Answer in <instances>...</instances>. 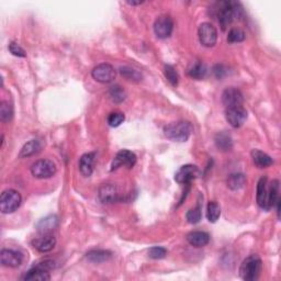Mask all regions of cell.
I'll return each mask as SVG.
<instances>
[{"label": "cell", "instance_id": "obj_1", "mask_svg": "<svg viewBox=\"0 0 281 281\" xmlns=\"http://www.w3.org/2000/svg\"><path fill=\"white\" fill-rule=\"evenodd\" d=\"M194 131L193 124L187 121H179L166 125L164 129L167 139L174 142H186Z\"/></svg>", "mask_w": 281, "mask_h": 281}, {"label": "cell", "instance_id": "obj_2", "mask_svg": "<svg viewBox=\"0 0 281 281\" xmlns=\"http://www.w3.org/2000/svg\"><path fill=\"white\" fill-rule=\"evenodd\" d=\"M262 262L258 255H250L244 259L240 267V276L245 281H255L259 278Z\"/></svg>", "mask_w": 281, "mask_h": 281}, {"label": "cell", "instance_id": "obj_3", "mask_svg": "<svg viewBox=\"0 0 281 281\" xmlns=\"http://www.w3.org/2000/svg\"><path fill=\"white\" fill-rule=\"evenodd\" d=\"M56 267L55 261L52 259H45L38 262L25 274L23 280L28 281H49L51 280L50 271Z\"/></svg>", "mask_w": 281, "mask_h": 281}, {"label": "cell", "instance_id": "obj_4", "mask_svg": "<svg viewBox=\"0 0 281 281\" xmlns=\"http://www.w3.org/2000/svg\"><path fill=\"white\" fill-rule=\"evenodd\" d=\"M22 197L19 191L15 189L5 190L0 197V210L4 214H10L20 208Z\"/></svg>", "mask_w": 281, "mask_h": 281}, {"label": "cell", "instance_id": "obj_5", "mask_svg": "<svg viewBox=\"0 0 281 281\" xmlns=\"http://www.w3.org/2000/svg\"><path fill=\"white\" fill-rule=\"evenodd\" d=\"M215 11H217V17L221 28L223 31H226V29L235 18L234 2H220L215 4Z\"/></svg>", "mask_w": 281, "mask_h": 281}, {"label": "cell", "instance_id": "obj_6", "mask_svg": "<svg viewBox=\"0 0 281 281\" xmlns=\"http://www.w3.org/2000/svg\"><path fill=\"white\" fill-rule=\"evenodd\" d=\"M31 174L39 179L51 178L56 174V165L51 159H39L32 164Z\"/></svg>", "mask_w": 281, "mask_h": 281}, {"label": "cell", "instance_id": "obj_7", "mask_svg": "<svg viewBox=\"0 0 281 281\" xmlns=\"http://www.w3.org/2000/svg\"><path fill=\"white\" fill-rule=\"evenodd\" d=\"M225 118L231 127L241 128L247 119V111L243 106L228 107L225 110Z\"/></svg>", "mask_w": 281, "mask_h": 281}, {"label": "cell", "instance_id": "obj_8", "mask_svg": "<svg viewBox=\"0 0 281 281\" xmlns=\"http://www.w3.org/2000/svg\"><path fill=\"white\" fill-rule=\"evenodd\" d=\"M200 43L206 47H213L218 42V30L211 23L205 22L198 30Z\"/></svg>", "mask_w": 281, "mask_h": 281}, {"label": "cell", "instance_id": "obj_9", "mask_svg": "<svg viewBox=\"0 0 281 281\" xmlns=\"http://www.w3.org/2000/svg\"><path fill=\"white\" fill-rule=\"evenodd\" d=\"M116 69L110 64H99L98 66H96L92 71L91 76L92 78L101 83H109L116 78Z\"/></svg>", "mask_w": 281, "mask_h": 281}, {"label": "cell", "instance_id": "obj_10", "mask_svg": "<svg viewBox=\"0 0 281 281\" xmlns=\"http://www.w3.org/2000/svg\"><path fill=\"white\" fill-rule=\"evenodd\" d=\"M174 30V21L169 16H160L154 23V32L159 39L169 38Z\"/></svg>", "mask_w": 281, "mask_h": 281}, {"label": "cell", "instance_id": "obj_11", "mask_svg": "<svg viewBox=\"0 0 281 281\" xmlns=\"http://www.w3.org/2000/svg\"><path fill=\"white\" fill-rule=\"evenodd\" d=\"M200 176V170L196 165H183L178 169L175 175V180L179 184H189L194 179Z\"/></svg>", "mask_w": 281, "mask_h": 281}, {"label": "cell", "instance_id": "obj_12", "mask_svg": "<svg viewBox=\"0 0 281 281\" xmlns=\"http://www.w3.org/2000/svg\"><path fill=\"white\" fill-rule=\"evenodd\" d=\"M136 164V155L132 152L128 151V149H122L119 152L116 157L113 158L111 164V171L117 170L122 166H127L128 168H132Z\"/></svg>", "mask_w": 281, "mask_h": 281}, {"label": "cell", "instance_id": "obj_13", "mask_svg": "<svg viewBox=\"0 0 281 281\" xmlns=\"http://www.w3.org/2000/svg\"><path fill=\"white\" fill-rule=\"evenodd\" d=\"M257 203L258 206L264 209L266 211L270 210L269 206V186H268V178L261 177L257 184Z\"/></svg>", "mask_w": 281, "mask_h": 281}, {"label": "cell", "instance_id": "obj_14", "mask_svg": "<svg viewBox=\"0 0 281 281\" xmlns=\"http://www.w3.org/2000/svg\"><path fill=\"white\" fill-rule=\"evenodd\" d=\"M0 261L6 267L17 268L23 262V255L14 249H3L0 253Z\"/></svg>", "mask_w": 281, "mask_h": 281}, {"label": "cell", "instance_id": "obj_15", "mask_svg": "<svg viewBox=\"0 0 281 281\" xmlns=\"http://www.w3.org/2000/svg\"><path fill=\"white\" fill-rule=\"evenodd\" d=\"M222 101L223 104L228 107H234V106H242L244 97L243 93L235 87H229L226 88L222 93Z\"/></svg>", "mask_w": 281, "mask_h": 281}, {"label": "cell", "instance_id": "obj_16", "mask_svg": "<svg viewBox=\"0 0 281 281\" xmlns=\"http://www.w3.org/2000/svg\"><path fill=\"white\" fill-rule=\"evenodd\" d=\"M99 199L103 203H107V205H110V203H115L119 200V193L118 189L112 183H104L101 184L99 191H98Z\"/></svg>", "mask_w": 281, "mask_h": 281}, {"label": "cell", "instance_id": "obj_17", "mask_svg": "<svg viewBox=\"0 0 281 281\" xmlns=\"http://www.w3.org/2000/svg\"><path fill=\"white\" fill-rule=\"evenodd\" d=\"M33 247L41 253H47L55 247L56 240L52 234H41L32 242Z\"/></svg>", "mask_w": 281, "mask_h": 281}, {"label": "cell", "instance_id": "obj_18", "mask_svg": "<svg viewBox=\"0 0 281 281\" xmlns=\"http://www.w3.org/2000/svg\"><path fill=\"white\" fill-rule=\"evenodd\" d=\"M58 225V218L56 215H47V217L41 219L35 224V229L40 234H51V232L55 230Z\"/></svg>", "mask_w": 281, "mask_h": 281}, {"label": "cell", "instance_id": "obj_19", "mask_svg": "<svg viewBox=\"0 0 281 281\" xmlns=\"http://www.w3.org/2000/svg\"><path fill=\"white\" fill-rule=\"evenodd\" d=\"M96 164V153L83 154L79 160V170L83 177H90Z\"/></svg>", "mask_w": 281, "mask_h": 281}, {"label": "cell", "instance_id": "obj_20", "mask_svg": "<svg viewBox=\"0 0 281 281\" xmlns=\"http://www.w3.org/2000/svg\"><path fill=\"white\" fill-rule=\"evenodd\" d=\"M187 241L194 247H205L210 242V235L203 231H194L187 235Z\"/></svg>", "mask_w": 281, "mask_h": 281}, {"label": "cell", "instance_id": "obj_21", "mask_svg": "<svg viewBox=\"0 0 281 281\" xmlns=\"http://www.w3.org/2000/svg\"><path fill=\"white\" fill-rule=\"evenodd\" d=\"M250 155H252L254 164L258 167V168H267V167L273 164V159L269 156L268 154L261 152L260 149H253Z\"/></svg>", "mask_w": 281, "mask_h": 281}, {"label": "cell", "instance_id": "obj_22", "mask_svg": "<svg viewBox=\"0 0 281 281\" xmlns=\"http://www.w3.org/2000/svg\"><path fill=\"white\" fill-rule=\"evenodd\" d=\"M86 258L93 262V264H101V262H106L112 258V253L110 250L105 249H93L86 254Z\"/></svg>", "mask_w": 281, "mask_h": 281}, {"label": "cell", "instance_id": "obj_23", "mask_svg": "<svg viewBox=\"0 0 281 281\" xmlns=\"http://www.w3.org/2000/svg\"><path fill=\"white\" fill-rule=\"evenodd\" d=\"M42 149V143L39 140H31L30 142H28L27 144L23 145V147L21 148L19 157L20 158H25V157H30L33 156V155L38 154L41 152Z\"/></svg>", "mask_w": 281, "mask_h": 281}, {"label": "cell", "instance_id": "obj_24", "mask_svg": "<svg viewBox=\"0 0 281 281\" xmlns=\"http://www.w3.org/2000/svg\"><path fill=\"white\" fill-rule=\"evenodd\" d=\"M215 145L222 152H228L233 147V140L229 133L220 132L215 135Z\"/></svg>", "mask_w": 281, "mask_h": 281}, {"label": "cell", "instance_id": "obj_25", "mask_svg": "<svg viewBox=\"0 0 281 281\" xmlns=\"http://www.w3.org/2000/svg\"><path fill=\"white\" fill-rule=\"evenodd\" d=\"M207 73H208V68L206 65L201 62H197L191 65V66L188 68V75L191 77V78L197 80H201L205 78L207 76Z\"/></svg>", "mask_w": 281, "mask_h": 281}, {"label": "cell", "instance_id": "obj_26", "mask_svg": "<svg viewBox=\"0 0 281 281\" xmlns=\"http://www.w3.org/2000/svg\"><path fill=\"white\" fill-rule=\"evenodd\" d=\"M226 183H228V187L233 191L240 190L246 184V177H245L244 174H232L229 176Z\"/></svg>", "mask_w": 281, "mask_h": 281}, {"label": "cell", "instance_id": "obj_27", "mask_svg": "<svg viewBox=\"0 0 281 281\" xmlns=\"http://www.w3.org/2000/svg\"><path fill=\"white\" fill-rule=\"evenodd\" d=\"M120 74L124 77L127 80L130 81H133V82H139L142 80L143 78V75L140 70H137L133 67H130V66H123L120 67Z\"/></svg>", "mask_w": 281, "mask_h": 281}, {"label": "cell", "instance_id": "obj_28", "mask_svg": "<svg viewBox=\"0 0 281 281\" xmlns=\"http://www.w3.org/2000/svg\"><path fill=\"white\" fill-rule=\"evenodd\" d=\"M14 118V108L7 101H3L0 105V120L4 123H8Z\"/></svg>", "mask_w": 281, "mask_h": 281}, {"label": "cell", "instance_id": "obj_29", "mask_svg": "<svg viewBox=\"0 0 281 281\" xmlns=\"http://www.w3.org/2000/svg\"><path fill=\"white\" fill-rule=\"evenodd\" d=\"M221 215V208L217 202L210 201L208 203L207 207V218L209 220V222L215 223L219 220Z\"/></svg>", "mask_w": 281, "mask_h": 281}, {"label": "cell", "instance_id": "obj_30", "mask_svg": "<svg viewBox=\"0 0 281 281\" xmlns=\"http://www.w3.org/2000/svg\"><path fill=\"white\" fill-rule=\"evenodd\" d=\"M279 199V181L272 180L269 184V206H270V209L276 206Z\"/></svg>", "mask_w": 281, "mask_h": 281}, {"label": "cell", "instance_id": "obj_31", "mask_svg": "<svg viewBox=\"0 0 281 281\" xmlns=\"http://www.w3.org/2000/svg\"><path fill=\"white\" fill-rule=\"evenodd\" d=\"M109 95L110 98L116 104H121L122 101L125 100V97H127V93L123 90V88H121L120 86H112L109 90Z\"/></svg>", "mask_w": 281, "mask_h": 281}, {"label": "cell", "instance_id": "obj_32", "mask_svg": "<svg viewBox=\"0 0 281 281\" xmlns=\"http://www.w3.org/2000/svg\"><path fill=\"white\" fill-rule=\"evenodd\" d=\"M164 75L166 77V79L168 80L172 86H177L179 82V75L177 73V70L175 69L174 66L171 65H165L164 66Z\"/></svg>", "mask_w": 281, "mask_h": 281}, {"label": "cell", "instance_id": "obj_33", "mask_svg": "<svg viewBox=\"0 0 281 281\" xmlns=\"http://www.w3.org/2000/svg\"><path fill=\"white\" fill-rule=\"evenodd\" d=\"M187 221L191 224H197L200 222V220L202 218V212H201V206L198 205L194 209H190V210L187 212Z\"/></svg>", "mask_w": 281, "mask_h": 281}, {"label": "cell", "instance_id": "obj_34", "mask_svg": "<svg viewBox=\"0 0 281 281\" xmlns=\"http://www.w3.org/2000/svg\"><path fill=\"white\" fill-rule=\"evenodd\" d=\"M245 38H246V35H245V32L243 30L234 28L229 32L228 41L230 43H240V42H243L245 40Z\"/></svg>", "mask_w": 281, "mask_h": 281}, {"label": "cell", "instance_id": "obj_35", "mask_svg": "<svg viewBox=\"0 0 281 281\" xmlns=\"http://www.w3.org/2000/svg\"><path fill=\"white\" fill-rule=\"evenodd\" d=\"M125 120V117L122 112H111L109 117H108V124L112 128H118L119 125H121Z\"/></svg>", "mask_w": 281, "mask_h": 281}, {"label": "cell", "instance_id": "obj_36", "mask_svg": "<svg viewBox=\"0 0 281 281\" xmlns=\"http://www.w3.org/2000/svg\"><path fill=\"white\" fill-rule=\"evenodd\" d=\"M167 255V249L164 247H152L151 249L148 250V256L151 257L153 259H161V258H165Z\"/></svg>", "mask_w": 281, "mask_h": 281}, {"label": "cell", "instance_id": "obj_37", "mask_svg": "<svg viewBox=\"0 0 281 281\" xmlns=\"http://www.w3.org/2000/svg\"><path fill=\"white\" fill-rule=\"evenodd\" d=\"M8 49H9L10 53L17 57H26L27 56L26 51L23 50L19 44L16 43V42H11L8 46Z\"/></svg>", "mask_w": 281, "mask_h": 281}, {"label": "cell", "instance_id": "obj_38", "mask_svg": "<svg viewBox=\"0 0 281 281\" xmlns=\"http://www.w3.org/2000/svg\"><path fill=\"white\" fill-rule=\"evenodd\" d=\"M213 73L217 78L222 79L223 77L228 75V68H226L224 65H215L213 68Z\"/></svg>", "mask_w": 281, "mask_h": 281}, {"label": "cell", "instance_id": "obj_39", "mask_svg": "<svg viewBox=\"0 0 281 281\" xmlns=\"http://www.w3.org/2000/svg\"><path fill=\"white\" fill-rule=\"evenodd\" d=\"M144 2H128L129 5L131 6H137V5H142Z\"/></svg>", "mask_w": 281, "mask_h": 281}]
</instances>
